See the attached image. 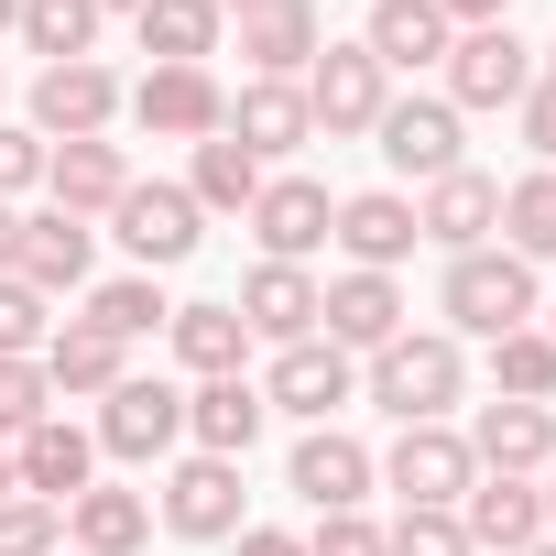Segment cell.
<instances>
[{
    "label": "cell",
    "mask_w": 556,
    "mask_h": 556,
    "mask_svg": "<svg viewBox=\"0 0 556 556\" xmlns=\"http://www.w3.org/2000/svg\"><path fill=\"white\" fill-rule=\"evenodd\" d=\"M55 415V382H45V361H0V447L12 437H34Z\"/></svg>",
    "instance_id": "cell-37"
},
{
    "label": "cell",
    "mask_w": 556,
    "mask_h": 556,
    "mask_svg": "<svg viewBox=\"0 0 556 556\" xmlns=\"http://www.w3.org/2000/svg\"><path fill=\"white\" fill-rule=\"evenodd\" d=\"M295 88H306V110H317L328 142H361V131L393 110V77L371 66V45H317V66H306Z\"/></svg>",
    "instance_id": "cell-4"
},
{
    "label": "cell",
    "mask_w": 556,
    "mask_h": 556,
    "mask_svg": "<svg viewBox=\"0 0 556 556\" xmlns=\"http://www.w3.org/2000/svg\"><path fill=\"white\" fill-rule=\"evenodd\" d=\"M262 426H273V404H262L251 371H218V382L186 393V437H197V458H251Z\"/></svg>",
    "instance_id": "cell-21"
},
{
    "label": "cell",
    "mask_w": 556,
    "mask_h": 556,
    "mask_svg": "<svg viewBox=\"0 0 556 556\" xmlns=\"http://www.w3.org/2000/svg\"><path fill=\"white\" fill-rule=\"evenodd\" d=\"M306 556H382V523H371V513H317Z\"/></svg>",
    "instance_id": "cell-42"
},
{
    "label": "cell",
    "mask_w": 556,
    "mask_h": 556,
    "mask_svg": "<svg viewBox=\"0 0 556 556\" xmlns=\"http://www.w3.org/2000/svg\"><path fill=\"white\" fill-rule=\"evenodd\" d=\"M350 393H361V361L339 339H295V350H273V371H262V404L295 415V426H339Z\"/></svg>",
    "instance_id": "cell-6"
},
{
    "label": "cell",
    "mask_w": 556,
    "mask_h": 556,
    "mask_svg": "<svg viewBox=\"0 0 556 556\" xmlns=\"http://www.w3.org/2000/svg\"><path fill=\"white\" fill-rule=\"evenodd\" d=\"M55 545H66V513L55 502H34V491L0 502V556H55Z\"/></svg>",
    "instance_id": "cell-39"
},
{
    "label": "cell",
    "mask_w": 556,
    "mask_h": 556,
    "mask_svg": "<svg viewBox=\"0 0 556 556\" xmlns=\"http://www.w3.org/2000/svg\"><path fill=\"white\" fill-rule=\"evenodd\" d=\"M12 23H23V0H0V34H12Z\"/></svg>",
    "instance_id": "cell-50"
},
{
    "label": "cell",
    "mask_w": 556,
    "mask_h": 556,
    "mask_svg": "<svg viewBox=\"0 0 556 556\" xmlns=\"http://www.w3.org/2000/svg\"><path fill=\"white\" fill-rule=\"evenodd\" d=\"M328 218H339V197H328L317 175H262V197H251L262 262H306V251H328Z\"/></svg>",
    "instance_id": "cell-14"
},
{
    "label": "cell",
    "mask_w": 556,
    "mask_h": 556,
    "mask_svg": "<svg viewBox=\"0 0 556 556\" xmlns=\"http://www.w3.org/2000/svg\"><path fill=\"white\" fill-rule=\"evenodd\" d=\"M251 164H285V153H306L317 142V110H306V88L295 77H251L240 99H229V121H218Z\"/></svg>",
    "instance_id": "cell-13"
},
{
    "label": "cell",
    "mask_w": 556,
    "mask_h": 556,
    "mask_svg": "<svg viewBox=\"0 0 556 556\" xmlns=\"http://www.w3.org/2000/svg\"><path fill=\"white\" fill-rule=\"evenodd\" d=\"M164 534L229 545V534H240V458H186V469L164 480Z\"/></svg>",
    "instance_id": "cell-20"
},
{
    "label": "cell",
    "mask_w": 556,
    "mask_h": 556,
    "mask_svg": "<svg viewBox=\"0 0 556 556\" xmlns=\"http://www.w3.org/2000/svg\"><path fill=\"white\" fill-rule=\"evenodd\" d=\"M415 229H426V240H437V251L458 262V251H480V240L502 229V186H491L480 164H458V175H437V186H426V207H415Z\"/></svg>",
    "instance_id": "cell-23"
},
{
    "label": "cell",
    "mask_w": 556,
    "mask_h": 556,
    "mask_svg": "<svg viewBox=\"0 0 556 556\" xmlns=\"http://www.w3.org/2000/svg\"><path fill=\"white\" fill-rule=\"evenodd\" d=\"M513 121H523V142H534V153H545V164H556V77H534V88H523V110H513Z\"/></svg>",
    "instance_id": "cell-43"
},
{
    "label": "cell",
    "mask_w": 556,
    "mask_h": 556,
    "mask_svg": "<svg viewBox=\"0 0 556 556\" xmlns=\"http://www.w3.org/2000/svg\"><path fill=\"white\" fill-rule=\"evenodd\" d=\"M545 534H556V458H545Z\"/></svg>",
    "instance_id": "cell-47"
},
{
    "label": "cell",
    "mask_w": 556,
    "mask_h": 556,
    "mask_svg": "<svg viewBox=\"0 0 556 556\" xmlns=\"http://www.w3.org/2000/svg\"><path fill=\"white\" fill-rule=\"evenodd\" d=\"M45 295L23 285V273H0V361H45Z\"/></svg>",
    "instance_id": "cell-38"
},
{
    "label": "cell",
    "mask_w": 556,
    "mask_h": 556,
    "mask_svg": "<svg viewBox=\"0 0 556 556\" xmlns=\"http://www.w3.org/2000/svg\"><path fill=\"white\" fill-rule=\"evenodd\" d=\"M88 262H99V229H88V218H66V207H45V218H23V262H12V273H23V285H34L45 306L88 285Z\"/></svg>",
    "instance_id": "cell-24"
},
{
    "label": "cell",
    "mask_w": 556,
    "mask_h": 556,
    "mask_svg": "<svg viewBox=\"0 0 556 556\" xmlns=\"http://www.w3.org/2000/svg\"><path fill=\"white\" fill-rule=\"evenodd\" d=\"M458 131H469V121H458L447 99H393V110L371 121V142H382V164H393V175H426V186L469 164V153H458Z\"/></svg>",
    "instance_id": "cell-15"
},
{
    "label": "cell",
    "mask_w": 556,
    "mask_h": 556,
    "mask_svg": "<svg viewBox=\"0 0 556 556\" xmlns=\"http://www.w3.org/2000/svg\"><path fill=\"white\" fill-rule=\"evenodd\" d=\"M317 339H339L350 361L393 350L404 339V285L393 273H339V285H317Z\"/></svg>",
    "instance_id": "cell-12"
},
{
    "label": "cell",
    "mask_w": 556,
    "mask_h": 556,
    "mask_svg": "<svg viewBox=\"0 0 556 556\" xmlns=\"http://www.w3.org/2000/svg\"><path fill=\"white\" fill-rule=\"evenodd\" d=\"M534 77H556V45H545V55H534Z\"/></svg>",
    "instance_id": "cell-51"
},
{
    "label": "cell",
    "mask_w": 556,
    "mask_h": 556,
    "mask_svg": "<svg viewBox=\"0 0 556 556\" xmlns=\"http://www.w3.org/2000/svg\"><path fill=\"white\" fill-rule=\"evenodd\" d=\"M66 534H77V556H131V545L153 534V502H142V491H110V480H88V491L66 502Z\"/></svg>",
    "instance_id": "cell-30"
},
{
    "label": "cell",
    "mask_w": 556,
    "mask_h": 556,
    "mask_svg": "<svg viewBox=\"0 0 556 556\" xmlns=\"http://www.w3.org/2000/svg\"><path fill=\"white\" fill-rule=\"evenodd\" d=\"M175 437H186V393H175V382H153V371H121V382L99 393V458H131V469H153Z\"/></svg>",
    "instance_id": "cell-5"
},
{
    "label": "cell",
    "mask_w": 556,
    "mask_h": 556,
    "mask_svg": "<svg viewBox=\"0 0 556 556\" xmlns=\"http://www.w3.org/2000/svg\"><path fill=\"white\" fill-rule=\"evenodd\" d=\"M164 317H175V306L153 295V273H121V285H99V295H88V328H110L121 350H131V339H153Z\"/></svg>",
    "instance_id": "cell-36"
},
{
    "label": "cell",
    "mask_w": 556,
    "mask_h": 556,
    "mask_svg": "<svg viewBox=\"0 0 556 556\" xmlns=\"http://www.w3.org/2000/svg\"><path fill=\"white\" fill-rule=\"evenodd\" d=\"M382 556H480V545L458 513H404V523H382Z\"/></svg>",
    "instance_id": "cell-40"
},
{
    "label": "cell",
    "mask_w": 556,
    "mask_h": 556,
    "mask_svg": "<svg viewBox=\"0 0 556 556\" xmlns=\"http://www.w3.org/2000/svg\"><path fill=\"white\" fill-rule=\"evenodd\" d=\"M382 480L404 491V513H458V491L480 480V458H469L458 426H404L393 458H382Z\"/></svg>",
    "instance_id": "cell-9"
},
{
    "label": "cell",
    "mask_w": 556,
    "mask_h": 556,
    "mask_svg": "<svg viewBox=\"0 0 556 556\" xmlns=\"http://www.w3.org/2000/svg\"><path fill=\"white\" fill-rule=\"evenodd\" d=\"M164 339H175V361H186L197 382H218V371H240V350H251V328H240V306H175V317H164Z\"/></svg>",
    "instance_id": "cell-31"
},
{
    "label": "cell",
    "mask_w": 556,
    "mask_h": 556,
    "mask_svg": "<svg viewBox=\"0 0 556 556\" xmlns=\"http://www.w3.org/2000/svg\"><path fill=\"white\" fill-rule=\"evenodd\" d=\"M469 458H480V469H513V480H545V458H556V404H480Z\"/></svg>",
    "instance_id": "cell-25"
},
{
    "label": "cell",
    "mask_w": 556,
    "mask_h": 556,
    "mask_svg": "<svg viewBox=\"0 0 556 556\" xmlns=\"http://www.w3.org/2000/svg\"><path fill=\"white\" fill-rule=\"evenodd\" d=\"M229 23H240L251 77H306L317 45H328V12H317V0H251V12H229Z\"/></svg>",
    "instance_id": "cell-17"
},
{
    "label": "cell",
    "mask_w": 556,
    "mask_h": 556,
    "mask_svg": "<svg viewBox=\"0 0 556 556\" xmlns=\"http://www.w3.org/2000/svg\"><path fill=\"white\" fill-rule=\"evenodd\" d=\"M229 545H240V556H306V534H285V523H240Z\"/></svg>",
    "instance_id": "cell-44"
},
{
    "label": "cell",
    "mask_w": 556,
    "mask_h": 556,
    "mask_svg": "<svg viewBox=\"0 0 556 556\" xmlns=\"http://www.w3.org/2000/svg\"><path fill=\"white\" fill-rule=\"evenodd\" d=\"M186 197H197V207H218V218H229V207L251 218V197H262V164H251L229 131H207V142H197V175H186Z\"/></svg>",
    "instance_id": "cell-33"
},
{
    "label": "cell",
    "mask_w": 556,
    "mask_h": 556,
    "mask_svg": "<svg viewBox=\"0 0 556 556\" xmlns=\"http://www.w3.org/2000/svg\"><path fill=\"white\" fill-rule=\"evenodd\" d=\"M361 393H371L393 426H447V404L469 393V361H458V339H447V328H404L393 350H371Z\"/></svg>",
    "instance_id": "cell-1"
},
{
    "label": "cell",
    "mask_w": 556,
    "mask_h": 556,
    "mask_svg": "<svg viewBox=\"0 0 556 556\" xmlns=\"http://www.w3.org/2000/svg\"><path fill=\"white\" fill-rule=\"evenodd\" d=\"M110 229H121V251H131L142 273H175V262L207 240V207H197L186 186H142V175H131V197L110 207Z\"/></svg>",
    "instance_id": "cell-8"
},
{
    "label": "cell",
    "mask_w": 556,
    "mask_h": 556,
    "mask_svg": "<svg viewBox=\"0 0 556 556\" xmlns=\"http://www.w3.org/2000/svg\"><path fill=\"white\" fill-rule=\"evenodd\" d=\"M458 523H469V545H534L545 534V491L534 480H513V469H480L469 491H458Z\"/></svg>",
    "instance_id": "cell-26"
},
{
    "label": "cell",
    "mask_w": 556,
    "mask_h": 556,
    "mask_svg": "<svg viewBox=\"0 0 556 556\" xmlns=\"http://www.w3.org/2000/svg\"><path fill=\"white\" fill-rule=\"evenodd\" d=\"M23 186H45V131L34 121H0V207H12Z\"/></svg>",
    "instance_id": "cell-41"
},
{
    "label": "cell",
    "mask_w": 556,
    "mask_h": 556,
    "mask_svg": "<svg viewBox=\"0 0 556 556\" xmlns=\"http://www.w3.org/2000/svg\"><path fill=\"white\" fill-rule=\"evenodd\" d=\"M491 382H502V404H556V339L545 328H502L491 339Z\"/></svg>",
    "instance_id": "cell-34"
},
{
    "label": "cell",
    "mask_w": 556,
    "mask_h": 556,
    "mask_svg": "<svg viewBox=\"0 0 556 556\" xmlns=\"http://www.w3.org/2000/svg\"><path fill=\"white\" fill-rule=\"evenodd\" d=\"M371 480H382V458H371L350 426H306V437H295V458H285V491H295L306 513H361V502H371Z\"/></svg>",
    "instance_id": "cell-7"
},
{
    "label": "cell",
    "mask_w": 556,
    "mask_h": 556,
    "mask_svg": "<svg viewBox=\"0 0 556 556\" xmlns=\"http://www.w3.org/2000/svg\"><path fill=\"white\" fill-rule=\"evenodd\" d=\"M121 371H131V350H121L110 328H88V317H66V328L45 339V382H55V404H66V393H110Z\"/></svg>",
    "instance_id": "cell-29"
},
{
    "label": "cell",
    "mask_w": 556,
    "mask_h": 556,
    "mask_svg": "<svg viewBox=\"0 0 556 556\" xmlns=\"http://www.w3.org/2000/svg\"><path fill=\"white\" fill-rule=\"evenodd\" d=\"M12 491H23V480H12V447H0V502H12Z\"/></svg>",
    "instance_id": "cell-48"
},
{
    "label": "cell",
    "mask_w": 556,
    "mask_h": 556,
    "mask_svg": "<svg viewBox=\"0 0 556 556\" xmlns=\"http://www.w3.org/2000/svg\"><path fill=\"white\" fill-rule=\"evenodd\" d=\"M131 34H142V55H153V66H207L229 23H218V0H142Z\"/></svg>",
    "instance_id": "cell-28"
},
{
    "label": "cell",
    "mask_w": 556,
    "mask_h": 556,
    "mask_svg": "<svg viewBox=\"0 0 556 556\" xmlns=\"http://www.w3.org/2000/svg\"><path fill=\"white\" fill-rule=\"evenodd\" d=\"M12 480H23L34 502H55V513H66V502L99 480V437H88V426H66V415H45L34 437H12Z\"/></svg>",
    "instance_id": "cell-19"
},
{
    "label": "cell",
    "mask_w": 556,
    "mask_h": 556,
    "mask_svg": "<svg viewBox=\"0 0 556 556\" xmlns=\"http://www.w3.org/2000/svg\"><path fill=\"white\" fill-rule=\"evenodd\" d=\"M513 556H556V534H534V545H513Z\"/></svg>",
    "instance_id": "cell-49"
},
{
    "label": "cell",
    "mask_w": 556,
    "mask_h": 556,
    "mask_svg": "<svg viewBox=\"0 0 556 556\" xmlns=\"http://www.w3.org/2000/svg\"><path fill=\"white\" fill-rule=\"evenodd\" d=\"M229 12H251V0H218V23H229Z\"/></svg>",
    "instance_id": "cell-53"
},
{
    "label": "cell",
    "mask_w": 556,
    "mask_h": 556,
    "mask_svg": "<svg viewBox=\"0 0 556 556\" xmlns=\"http://www.w3.org/2000/svg\"><path fill=\"white\" fill-rule=\"evenodd\" d=\"M437 306H447V339L534 328V262H523V251H502V240H480V251H458V262H447Z\"/></svg>",
    "instance_id": "cell-2"
},
{
    "label": "cell",
    "mask_w": 556,
    "mask_h": 556,
    "mask_svg": "<svg viewBox=\"0 0 556 556\" xmlns=\"http://www.w3.org/2000/svg\"><path fill=\"white\" fill-rule=\"evenodd\" d=\"M45 197L66 207V218H110L121 197H131V153L99 131V142H45Z\"/></svg>",
    "instance_id": "cell-18"
},
{
    "label": "cell",
    "mask_w": 556,
    "mask_h": 556,
    "mask_svg": "<svg viewBox=\"0 0 556 556\" xmlns=\"http://www.w3.org/2000/svg\"><path fill=\"white\" fill-rule=\"evenodd\" d=\"M545 339H556V306H545Z\"/></svg>",
    "instance_id": "cell-54"
},
{
    "label": "cell",
    "mask_w": 556,
    "mask_h": 556,
    "mask_svg": "<svg viewBox=\"0 0 556 556\" xmlns=\"http://www.w3.org/2000/svg\"><path fill=\"white\" fill-rule=\"evenodd\" d=\"M153 142H207L218 121H229V88L207 77V66H142V88L121 99Z\"/></svg>",
    "instance_id": "cell-11"
},
{
    "label": "cell",
    "mask_w": 556,
    "mask_h": 556,
    "mask_svg": "<svg viewBox=\"0 0 556 556\" xmlns=\"http://www.w3.org/2000/svg\"><path fill=\"white\" fill-rule=\"evenodd\" d=\"M240 328L273 339V350L317 339V273H306V262H251V285H240Z\"/></svg>",
    "instance_id": "cell-22"
},
{
    "label": "cell",
    "mask_w": 556,
    "mask_h": 556,
    "mask_svg": "<svg viewBox=\"0 0 556 556\" xmlns=\"http://www.w3.org/2000/svg\"><path fill=\"white\" fill-rule=\"evenodd\" d=\"M99 12H142V0H99Z\"/></svg>",
    "instance_id": "cell-52"
},
{
    "label": "cell",
    "mask_w": 556,
    "mask_h": 556,
    "mask_svg": "<svg viewBox=\"0 0 556 556\" xmlns=\"http://www.w3.org/2000/svg\"><path fill=\"white\" fill-rule=\"evenodd\" d=\"M121 99H131V88H121L99 55L45 66V77H34V131H45V142H99V131L121 121Z\"/></svg>",
    "instance_id": "cell-10"
},
{
    "label": "cell",
    "mask_w": 556,
    "mask_h": 556,
    "mask_svg": "<svg viewBox=\"0 0 556 556\" xmlns=\"http://www.w3.org/2000/svg\"><path fill=\"white\" fill-rule=\"evenodd\" d=\"M447 34H480V23H513V0H437Z\"/></svg>",
    "instance_id": "cell-45"
},
{
    "label": "cell",
    "mask_w": 556,
    "mask_h": 556,
    "mask_svg": "<svg viewBox=\"0 0 556 556\" xmlns=\"http://www.w3.org/2000/svg\"><path fill=\"white\" fill-rule=\"evenodd\" d=\"M502 229H513L502 251H523V262H556V175H545V164L502 186Z\"/></svg>",
    "instance_id": "cell-35"
},
{
    "label": "cell",
    "mask_w": 556,
    "mask_h": 556,
    "mask_svg": "<svg viewBox=\"0 0 556 556\" xmlns=\"http://www.w3.org/2000/svg\"><path fill=\"white\" fill-rule=\"evenodd\" d=\"M437 77H447V110H458V121H469V110H523L534 45H523L513 23H480V34H458V45L437 55Z\"/></svg>",
    "instance_id": "cell-3"
},
{
    "label": "cell",
    "mask_w": 556,
    "mask_h": 556,
    "mask_svg": "<svg viewBox=\"0 0 556 556\" xmlns=\"http://www.w3.org/2000/svg\"><path fill=\"white\" fill-rule=\"evenodd\" d=\"M328 240L350 251V273H393V262H404L426 229H415V197H404V186H361V197H339Z\"/></svg>",
    "instance_id": "cell-16"
},
{
    "label": "cell",
    "mask_w": 556,
    "mask_h": 556,
    "mask_svg": "<svg viewBox=\"0 0 556 556\" xmlns=\"http://www.w3.org/2000/svg\"><path fill=\"white\" fill-rule=\"evenodd\" d=\"M99 23H110L99 0H23V23H12V34H23L45 66H77V55H99Z\"/></svg>",
    "instance_id": "cell-32"
},
{
    "label": "cell",
    "mask_w": 556,
    "mask_h": 556,
    "mask_svg": "<svg viewBox=\"0 0 556 556\" xmlns=\"http://www.w3.org/2000/svg\"><path fill=\"white\" fill-rule=\"evenodd\" d=\"M361 45H371V66H382V77H415V66H437L458 34H447L437 0H371V34H361Z\"/></svg>",
    "instance_id": "cell-27"
},
{
    "label": "cell",
    "mask_w": 556,
    "mask_h": 556,
    "mask_svg": "<svg viewBox=\"0 0 556 556\" xmlns=\"http://www.w3.org/2000/svg\"><path fill=\"white\" fill-rule=\"evenodd\" d=\"M12 262H23V218H12V207H0V273H12Z\"/></svg>",
    "instance_id": "cell-46"
}]
</instances>
